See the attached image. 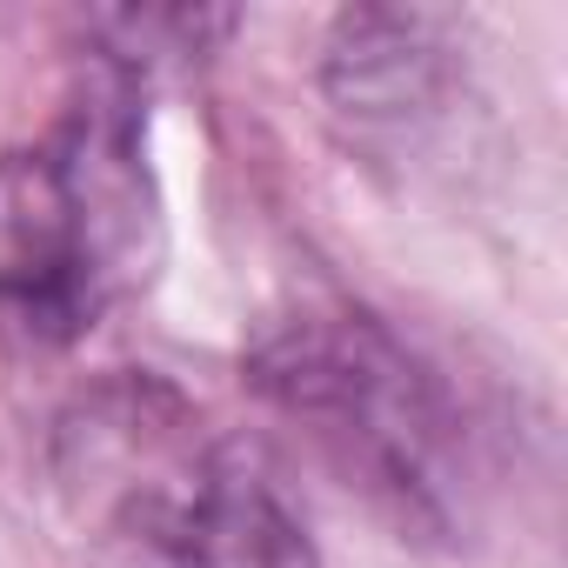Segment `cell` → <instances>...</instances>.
Listing matches in <instances>:
<instances>
[{"label":"cell","mask_w":568,"mask_h":568,"mask_svg":"<svg viewBox=\"0 0 568 568\" xmlns=\"http://www.w3.org/2000/svg\"><path fill=\"white\" fill-rule=\"evenodd\" d=\"M94 568H322L261 475L161 382L88 395L54 442Z\"/></svg>","instance_id":"6da1fadb"},{"label":"cell","mask_w":568,"mask_h":568,"mask_svg":"<svg viewBox=\"0 0 568 568\" xmlns=\"http://www.w3.org/2000/svg\"><path fill=\"white\" fill-rule=\"evenodd\" d=\"M247 382L348 488L395 515V528L455 535L462 415L375 315L348 302H302L274 315L247 348Z\"/></svg>","instance_id":"7a4b0ae2"},{"label":"cell","mask_w":568,"mask_h":568,"mask_svg":"<svg viewBox=\"0 0 568 568\" xmlns=\"http://www.w3.org/2000/svg\"><path fill=\"white\" fill-rule=\"evenodd\" d=\"M148 227L134 88L114 74L54 141L0 154V322L34 342L81 335L141 267Z\"/></svg>","instance_id":"3957f363"},{"label":"cell","mask_w":568,"mask_h":568,"mask_svg":"<svg viewBox=\"0 0 568 568\" xmlns=\"http://www.w3.org/2000/svg\"><path fill=\"white\" fill-rule=\"evenodd\" d=\"M448 88V21L415 8L342 14L328 41V94L362 128H402L435 114Z\"/></svg>","instance_id":"277c9868"}]
</instances>
